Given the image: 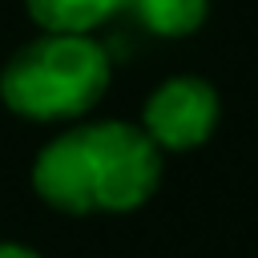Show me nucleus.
I'll return each mask as SVG.
<instances>
[{
  "label": "nucleus",
  "mask_w": 258,
  "mask_h": 258,
  "mask_svg": "<svg viewBox=\"0 0 258 258\" xmlns=\"http://www.w3.org/2000/svg\"><path fill=\"white\" fill-rule=\"evenodd\" d=\"M165 173V153L133 121H73L32 161V189L44 206L89 214L141 210Z\"/></svg>",
  "instance_id": "1"
},
{
  "label": "nucleus",
  "mask_w": 258,
  "mask_h": 258,
  "mask_svg": "<svg viewBox=\"0 0 258 258\" xmlns=\"http://www.w3.org/2000/svg\"><path fill=\"white\" fill-rule=\"evenodd\" d=\"M109 81L113 64L93 32H40L0 69V101L24 121L69 125L105 101Z\"/></svg>",
  "instance_id": "2"
},
{
  "label": "nucleus",
  "mask_w": 258,
  "mask_h": 258,
  "mask_svg": "<svg viewBox=\"0 0 258 258\" xmlns=\"http://www.w3.org/2000/svg\"><path fill=\"white\" fill-rule=\"evenodd\" d=\"M222 121V97L206 77L181 73L165 77L141 105V129L161 153H194L202 149Z\"/></svg>",
  "instance_id": "3"
},
{
  "label": "nucleus",
  "mask_w": 258,
  "mask_h": 258,
  "mask_svg": "<svg viewBox=\"0 0 258 258\" xmlns=\"http://www.w3.org/2000/svg\"><path fill=\"white\" fill-rule=\"evenodd\" d=\"M40 32H97L117 12H129V0H24Z\"/></svg>",
  "instance_id": "4"
},
{
  "label": "nucleus",
  "mask_w": 258,
  "mask_h": 258,
  "mask_svg": "<svg viewBox=\"0 0 258 258\" xmlns=\"http://www.w3.org/2000/svg\"><path fill=\"white\" fill-rule=\"evenodd\" d=\"M129 12L141 20L145 32L177 40V36H189L206 24L210 0H129Z\"/></svg>",
  "instance_id": "5"
},
{
  "label": "nucleus",
  "mask_w": 258,
  "mask_h": 258,
  "mask_svg": "<svg viewBox=\"0 0 258 258\" xmlns=\"http://www.w3.org/2000/svg\"><path fill=\"white\" fill-rule=\"evenodd\" d=\"M0 258H40V254L24 242H0Z\"/></svg>",
  "instance_id": "6"
}]
</instances>
